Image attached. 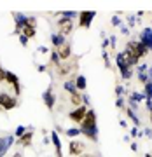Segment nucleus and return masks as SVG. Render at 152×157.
<instances>
[{"label": "nucleus", "instance_id": "11", "mask_svg": "<svg viewBox=\"0 0 152 157\" xmlns=\"http://www.w3.org/2000/svg\"><path fill=\"white\" fill-rule=\"evenodd\" d=\"M42 101H44V105L49 108V110L54 108V105H56V96H54V89H53V86H49V87L42 93Z\"/></svg>", "mask_w": 152, "mask_h": 157}, {"label": "nucleus", "instance_id": "19", "mask_svg": "<svg viewBox=\"0 0 152 157\" xmlns=\"http://www.w3.org/2000/svg\"><path fill=\"white\" fill-rule=\"evenodd\" d=\"M68 101H70V103H72L75 108L80 107V105H84V103H82V93H79V91H77V93L68 94Z\"/></svg>", "mask_w": 152, "mask_h": 157}, {"label": "nucleus", "instance_id": "50", "mask_svg": "<svg viewBox=\"0 0 152 157\" xmlns=\"http://www.w3.org/2000/svg\"><path fill=\"white\" fill-rule=\"evenodd\" d=\"M131 150L136 152V150H138V145H136V143H131Z\"/></svg>", "mask_w": 152, "mask_h": 157}, {"label": "nucleus", "instance_id": "46", "mask_svg": "<svg viewBox=\"0 0 152 157\" xmlns=\"http://www.w3.org/2000/svg\"><path fill=\"white\" fill-rule=\"evenodd\" d=\"M147 73H149V82H152V65L149 67V72Z\"/></svg>", "mask_w": 152, "mask_h": 157}, {"label": "nucleus", "instance_id": "3", "mask_svg": "<svg viewBox=\"0 0 152 157\" xmlns=\"http://www.w3.org/2000/svg\"><path fill=\"white\" fill-rule=\"evenodd\" d=\"M115 65H117L119 68V73H121V78L123 80H130L131 77H133V68L128 65V61H126V58H124L123 51L121 52H115Z\"/></svg>", "mask_w": 152, "mask_h": 157}, {"label": "nucleus", "instance_id": "52", "mask_svg": "<svg viewBox=\"0 0 152 157\" xmlns=\"http://www.w3.org/2000/svg\"><path fill=\"white\" fill-rule=\"evenodd\" d=\"M143 157H152V154H145V155H143Z\"/></svg>", "mask_w": 152, "mask_h": 157}, {"label": "nucleus", "instance_id": "37", "mask_svg": "<svg viewBox=\"0 0 152 157\" xmlns=\"http://www.w3.org/2000/svg\"><path fill=\"white\" fill-rule=\"evenodd\" d=\"M6 72L7 70L4 67L0 68V84H6Z\"/></svg>", "mask_w": 152, "mask_h": 157}, {"label": "nucleus", "instance_id": "54", "mask_svg": "<svg viewBox=\"0 0 152 157\" xmlns=\"http://www.w3.org/2000/svg\"><path fill=\"white\" fill-rule=\"evenodd\" d=\"M0 68H2V63H0Z\"/></svg>", "mask_w": 152, "mask_h": 157}, {"label": "nucleus", "instance_id": "2", "mask_svg": "<svg viewBox=\"0 0 152 157\" xmlns=\"http://www.w3.org/2000/svg\"><path fill=\"white\" fill-rule=\"evenodd\" d=\"M79 58H73L72 59H68V61H61L58 67H54V73H56L60 78H65L67 75H70V73H73L77 68H79Z\"/></svg>", "mask_w": 152, "mask_h": 157}, {"label": "nucleus", "instance_id": "23", "mask_svg": "<svg viewBox=\"0 0 152 157\" xmlns=\"http://www.w3.org/2000/svg\"><path fill=\"white\" fill-rule=\"evenodd\" d=\"M136 54H138V58H140V59L147 58V54H149V49H147L143 44H140L138 40H136Z\"/></svg>", "mask_w": 152, "mask_h": 157}, {"label": "nucleus", "instance_id": "8", "mask_svg": "<svg viewBox=\"0 0 152 157\" xmlns=\"http://www.w3.org/2000/svg\"><path fill=\"white\" fill-rule=\"evenodd\" d=\"M6 84H9L14 91V96H19L21 94V82H19V77H18L14 72H6Z\"/></svg>", "mask_w": 152, "mask_h": 157}, {"label": "nucleus", "instance_id": "26", "mask_svg": "<svg viewBox=\"0 0 152 157\" xmlns=\"http://www.w3.org/2000/svg\"><path fill=\"white\" fill-rule=\"evenodd\" d=\"M63 89L67 91L68 94L77 93V89H75V84H73V78H70V80H67V82H63Z\"/></svg>", "mask_w": 152, "mask_h": 157}, {"label": "nucleus", "instance_id": "4", "mask_svg": "<svg viewBox=\"0 0 152 157\" xmlns=\"http://www.w3.org/2000/svg\"><path fill=\"white\" fill-rule=\"evenodd\" d=\"M56 26H58V33L63 35V37H68V35H72V33H73V30H75L73 19H67V17H61V16H58Z\"/></svg>", "mask_w": 152, "mask_h": 157}, {"label": "nucleus", "instance_id": "1", "mask_svg": "<svg viewBox=\"0 0 152 157\" xmlns=\"http://www.w3.org/2000/svg\"><path fill=\"white\" fill-rule=\"evenodd\" d=\"M79 129H80V135H84L91 141H98V122H96V113L91 107L88 108L86 117L79 124Z\"/></svg>", "mask_w": 152, "mask_h": 157}, {"label": "nucleus", "instance_id": "9", "mask_svg": "<svg viewBox=\"0 0 152 157\" xmlns=\"http://www.w3.org/2000/svg\"><path fill=\"white\" fill-rule=\"evenodd\" d=\"M138 42L143 44L149 49V52L152 51V26H143L138 33Z\"/></svg>", "mask_w": 152, "mask_h": 157}, {"label": "nucleus", "instance_id": "47", "mask_svg": "<svg viewBox=\"0 0 152 157\" xmlns=\"http://www.w3.org/2000/svg\"><path fill=\"white\" fill-rule=\"evenodd\" d=\"M145 16V12L143 11H140V12H136V17H138V19H142V17Z\"/></svg>", "mask_w": 152, "mask_h": 157}, {"label": "nucleus", "instance_id": "51", "mask_svg": "<svg viewBox=\"0 0 152 157\" xmlns=\"http://www.w3.org/2000/svg\"><path fill=\"white\" fill-rule=\"evenodd\" d=\"M149 122H150V126H152V110L149 112Z\"/></svg>", "mask_w": 152, "mask_h": 157}, {"label": "nucleus", "instance_id": "44", "mask_svg": "<svg viewBox=\"0 0 152 157\" xmlns=\"http://www.w3.org/2000/svg\"><path fill=\"white\" fill-rule=\"evenodd\" d=\"M130 133H131V136H133V138H138V128H133Z\"/></svg>", "mask_w": 152, "mask_h": 157}, {"label": "nucleus", "instance_id": "55", "mask_svg": "<svg viewBox=\"0 0 152 157\" xmlns=\"http://www.w3.org/2000/svg\"><path fill=\"white\" fill-rule=\"evenodd\" d=\"M150 21H152V19H150Z\"/></svg>", "mask_w": 152, "mask_h": 157}, {"label": "nucleus", "instance_id": "6", "mask_svg": "<svg viewBox=\"0 0 152 157\" xmlns=\"http://www.w3.org/2000/svg\"><path fill=\"white\" fill-rule=\"evenodd\" d=\"M86 152V141L82 140H70L68 141V155L80 157Z\"/></svg>", "mask_w": 152, "mask_h": 157}, {"label": "nucleus", "instance_id": "25", "mask_svg": "<svg viewBox=\"0 0 152 157\" xmlns=\"http://www.w3.org/2000/svg\"><path fill=\"white\" fill-rule=\"evenodd\" d=\"M49 63L51 65H53V67H58V65H60V56H58V52H56V49H53L49 52Z\"/></svg>", "mask_w": 152, "mask_h": 157}, {"label": "nucleus", "instance_id": "21", "mask_svg": "<svg viewBox=\"0 0 152 157\" xmlns=\"http://www.w3.org/2000/svg\"><path fill=\"white\" fill-rule=\"evenodd\" d=\"M123 112H126V115H128V119H130L131 122L135 124V128H140V119H138V115H136L131 108H128V107H124V110Z\"/></svg>", "mask_w": 152, "mask_h": 157}, {"label": "nucleus", "instance_id": "42", "mask_svg": "<svg viewBox=\"0 0 152 157\" xmlns=\"http://www.w3.org/2000/svg\"><path fill=\"white\" fill-rule=\"evenodd\" d=\"M145 107H147V112H150V110H152V100L145 98Z\"/></svg>", "mask_w": 152, "mask_h": 157}, {"label": "nucleus", "instance_id": "27", "mask_svg": "<svg viewBox=\"0 0 152 157\" xmlns=\"http://www.w3.org/2000/svg\"><path fill=\"white\" fill-rule=\"evenodd\" d=\"M65 135L68 138H77L80 135V129L79 128H68V129H65Z\"/></svg>", "mask_w": 152, "mask_h": 157}, {"label": "nucleus", "instance_id": "30", "mask_svg": "<svg viewBox=\"0 0 152 157\" xmlns=\"http://www.w3.org/2000/svg\"><path fill=\"white\" fill-rule=\"evenodd\" d=\"M142 93L145 94V98L152 100V82H147V84L143 86V91H142Z\"/></svg>", "mask_w": 152, "mask_h": 157}, {"label": "nucleus", "instance_id": "35", "mask_svg": "<svg viewBox=\"0 0 152 157\" xmlns=\"http://www.w3.org/2000/svg\"><path fill=\"white\" fill-rule=\"evenodd\" d=\"M115 44H117V37H115V35H112V37H108V47H110V49H115Z\"/></svg>", "mask_w": 152, "mask_h": 157}, {"label": "nucleus", "instance_id": "40", "mask_svg": "<svg viewBox=\"0 0 152 157\" xmlns=\"http://www.w3.org/2000/svg\"><path fill=\"white\" fill-rule=\"evenodd\" d=\"M119 28H121V33H123V35H126V37H128V35H130V28H128V26H126V25H121V26H119Z\"/></svg>", "mask_w": 152, "mask_h": 157}, {"label": "nucleus", "instance_id": "32", "mask_svg": "<svg viewBox=\"0 0 152 157\" xmlns=\"http://www.w3.org/2000/svg\"><path fill=\"white\" fill-rule=\"evenodd\" d=\"M26 26L37 28V17H33V16H28V17H26Z\"/></svg>", "mask_w": 152, "mask_h": 157}, {"label": "nucleus", "instance_id": "13", "mask_svg": "<svg viewBox=\"0 0 152 157\" xmlns=\"http://www.w3.org/2000/svg\"><path fill=\"white\" fill-rule=\"evenodd\" d=\"M86 112H88V107H86V105H80V107H77L75 110H72V112L68 113V117H70V121H73L75 124H80L82 119L86 117Z\"/></svg>", "mask_w": 152, "mask_h": 157}, {"label": "nucleus", "instance_id": "49", "mask_svg": "<svg viewBox=\"0 0 152 157\" xmlns=\"http://www.w3.org/2000/svg\"><path fill=\"white\" fill-rule=\"evenodd\" d=\"M37 70H39V72H45L47 68H45V65H39V68H37Z\"/></svg>", "mask_w": 152, "mask_h": 157}, {"label": "nucleus", "instance_id": "22", "mask_svg": "<svg viewBox=\"0 0 152 157\" xmlns=\"http://www.w3.org/2000/svg\"><path fill=\"white\" fill-rule=\"evenodd\" d=\"M128 100L135 101V103H138V105H140L142 101H145V94H143V93H138V91H133V93L128 96Z\"/></svg>", "mask_w": 152, "mask_h": 157}, {"label": "nucleus", "instance_id": "38", "mask_svg": "<svg viewBox=\"0 0 152 157\" xmlns=\"http://www.w3.org/2000/svg\"><path fill=\"white\" fill-rule=\"evenodd\" d=\"M115 107L121 108V110H124V107H126V103H124V98H117V101H115Z\"/></svg>", "mask_w": 152, "mask_h": 157}, {"label": "nucleus", "instance_id": "20", "mask_svg": "<svg viewBox=\"0 0 152 157\" xmlns=\"http://www.w3.org/2000/svg\"><path fill=\"white\" fill-rule=\"evenodd\" d=\"M63 42H65V37H63V35H60L58 32L51 33V45H53V49H58Z\"/></svg>", "mask_w": 152, "mask_h": 157}, {"label": "nucleus", "instance_id": "34", "mask_svg": "<svg viewBox=\"0 0 152 157\" xmlns=\"http://www.w3.org/2000/svg\"><path fill=\"white\" fill-rule=\"evenodd\" d=\"M110 23H112V26H121V25H123V21H121V17H119V14H115V16H112V19H110Z\"/></svg>", "mask_w": 152, "mask_h": 157}, {"label": "nucleus", "instance_id": "7", "mask_svg": "<svg viewBox=\"0 0 152 157\" xmlns=\"http://www.w3.org/2000/svg\"><path fill=\"white\" fill-rule=\"evenodd\" d=\"M58 56H60V61H68V59H72L73 56V45L70 40H65L60 47L56 49Z\"/></svg>", "mask_w": 152, "mask_h": 157}, {"label": "nucleus", "instance_id": "12", "mask_svg": "<svg viewBox=\"0 0 152 157\" xmlns=\"http://www.w3.org/2000/svg\"><path fill=\"white\" fill-rule=\"evenodd\" d=\"M12 17H14V33H21L23 28L26 26V14H21V12H12Z\"/></svg>", "mask_w": 152, "mask_h": 157}, {"label": "nucleus", "instance_id": "16", "mask_svg": "<svg viewBox=\"0 0 152 157\" xmlns=\"http://www.w3.org/2000/svg\"><path fill=\"white\" fill-rule=\"evenodd\" d=\"M14 143V135L12 136H0V157H4L7 154V150Z\"/></svg>", "mask_w": 152, "mask_h": 157}, {"label": "nucleus", "instance_id": "48", "mask_svg": "<svg viewBox=\"0 0 152 157\" xmlns=\"http://www.w3.org/2000/svg\"><path fill=\"white\" fill-rule=\"evenodd\" d=\"M119 124H121V128H124V129L128 128V122H126V121H124V119H123V121H121V122H119Z\"/></svg>", "mask_w": 152, "mask_h": 157}, {"label": "nucleus", "instance_id": "53", "mask_svg": "<svg viewBox=\"0 0 152 157\" xmlns=\"http://www.w3.org/2000/svg\"><path fill=\"white\" fill-rule=\"evenodd\" d=\"M89 157H98V155H89Z\"/></svg>", "mask_w": 152, "mask_h": 157}, {"label": "nucleus", "instance_id": "45", "mask_svg": "<svg viewBox=\"0 0 152 157\" xmlns=\"http://www.w3.org/2000/svg\"><path fill=\"white\" fill-rule=\"evenodd\" d=\"M9 157H25V155H23V152H14V154L9 155Z\"/></svg>", "mask_w": 152, "mask_h": 157}, {"label": "nucleus", "instance_id": "43", "mask_svg": "<svg viewBox=\"0 0 152 157\" xmlns=\"http://www.w3.org/2000/svg\"><path fill=\"white\" fill-rule=\"evenodd\" d=\"M143 136H147V138H152V128H147L145 131H143Z\"/></svg>", "mask_w": 152, "mask_h": 157}, {"label": "nucleus", "instance_id": "31", "mask_svg": "<svg viewBox=\"0 0 152 157\" xmlns=\"http://www.w3.org/2000/svg\"><path fill=\"white\" fill-rule=\"evenodd\" d=\"M26 129H28V128H25V126H18V128L14 129V138H16V140H18V138H21V136L26 133Z\"/></svg>", "mask_w": 152, "mask_h": 157}, {"label": "nucleus", "instance_id": "29", "mask_svg": "<svg viewBox=\"0 0 152 157\" xmlns=\"http://www.w3.org/2000/svg\"><path fill=\"white\" fill-rule=\"evenodd\" d=\"M60 16L67 17V19H75V17H79V12H75V11H61L60 12Z\"/></svg>", "mask_w": 152, "mask_h": 157}, {"label": "nucleus", "instance_id": "39", "mask_svg": "<svg viewBox=\"0 0 152 157\" xmlns=\"http://www.w3.org/2000/svg\"><path fill=\"white\" fill-rule=\"evenodd\" d=\"M19 44H21L23 47H28V39H26L25 35H19Z\"/></svg>", "mask_w": 152, "mask_h": 157}, {"label": "nucleus", "instance_id": "5", "mask_svg": "<svg viewBox=\"0 0 152 157\" xmlns=\"http://www.w3.org/2000/svg\"><path fill=\"white\" fill-rule=\"evenodd\" d=\"M16 107H18V98L16 96L0 91V108H2L4 112H9V110H14Z\"/></svg>", "mask_w": 152, "mask_h": 157}, {"label": "nucleus", "instance_id": "10", "mask_svg": "<svg viewBox=\"0 0 152 157\" xmlns=\"http://www.w3.org/2000/svg\"><path fill=\"white\" fill-rule=\"evenodd\" d=\"M96 12L95 11H82L79 12V26L80 28L88 30L91 26V23H93V19H95Z\"/></svg>", "mask_w": 152, "mask_h": 157}, {"label": "nucleus", "instance_id": "41", "mask_svg": "<svg viewBox=\"0 0 152 157\" xmlns=\"http://www.w3.org/2000/svg\"><path fill=\"white\" fill-rule=\"evenodd\" d=\"M126 19H128V25H130V26H135L136 25V17L135 16H128Z\"/></svg>", "mask_w": 152, "mask_h": 157}, {"label": "nucleus", "instance_id": "36", "mask_svg": "<svg viewBox=\"0 0 152 157\" xmlns=\"http://www.w3.org/2000/svg\"><path fill=\"white\" fill-rule=\"evenodd\" d=\"M128 105H130L128 108H131L133 112H136V110L140 108V105H138V103H135V101H131V100H128Z\"/></svg>", "mask_w": 152, "mask_h": 157}, {"label": "nucleus", "instance_id": "24", "mask_svg": "<svg viewBox=\"0 0 152 157\" xmlns=\"http://www.w3.org/2000/svg\"><path fill=\"white\" fill-rule=\"evenodd\" d=\"M19 35H25V37H26V39H33L35 35H37V28H32V26H25V28H23V32Z\"/></svg>", "mask_w": 152, "mask_h": 157}, {"label": "nucleus", "instance_id": "33", "mask_svg": "<svg viewBox=\"0 0 152 157\" xmlns=\"http://www.w3.org/2000/svg\"><path fill=\"white\" fill-rule=\"evenodd\" d=\"M115 94H117V98H124V94H126V91H124V87L121 84L115 86Z\"/></svg>", "mask_w": 152, "mask_h": 157}, {"label": "nucleus", "instance_id": "28", "mask_svg": "<svg viewBox=\"0 0 152 157\" xmlns=\"http://www.w3.org/2000/svg\"><path fill=\"white\" fill-rule=\"evenodd\" d=\"M101 59L105 63V68H112V61H110V52L108 51H103L101 52Z\"/></svg>", "mask_w": 152, "mask_h": 157}, {"label": "nucleus", "instance_id": "17", "mask_svg": "<svg viewBox=\"0 0 152 157\" xmlns=\"http://www.w3.org/2000/svg\"><path fill=\"white\" fill-rule=\"evenodd\" d=\"M51 143L54 147V155L56 157H63V150H61V138L58 136L56 131L51 133Z\"/></svg>", "mask_w": 152, "mask_h": 157}, {"label": "nucleus", "instance_id": "15", "mask_svg": "<svg viewBox=\"0 0 152 157\" xmlns=\"http://www.w3.org/2000/svg\"><path fill=\"white\" fill-rule=\"evenodd\" d=\"M32 141H33V129H26V133L16 140V145L23 147V148H28V147H32Z\"/></svg>", "mask_w": 152, "mask_h": 157}, {"label": "nucleus", "instance_id": "14", "mask_svg": "<svg viewBox=\"0 0 152 157\" xmlns=\"http://www.w3.org/2000/svg\"><path fill=\"white\" fill-rule=\"evenodd\" d=\"M147 72H149V65H147V63H142V65L136 67V78H138V82L143 84V86L149 82V73Z\"/></svg>", "mask_w": 152, "mask_h": 157}, {"label": "nucleus", "instance_id": "18", "mask_svg": "<svg viewBox=\"0 0 152 157\" xmlns=\"http://www.w3.org/2000/svg\"><path fill=\"white\" fill-rule=\"evenodd\" d=\"M73 84H75V89L79 91V93H84L86 87H88V78H86V75H77V77L73 78Z\"/></svg>", "mask_w": 152, "mask_h": 157}]
</instances>
